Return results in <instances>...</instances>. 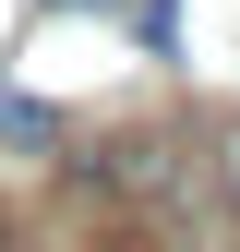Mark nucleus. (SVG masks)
Masks as SVG:
<instances>
[{"label":"nucleus","mask_w":240,"mask_h":252,"mask_svg":"<svg viewBox=\"0 0 240 252\" xmlns=\"http://www.w3.org/2000/svg\"><path fill=\"white\" fill-rule=\"evenodd\" d=\"M228 180H240V144H228Z\"/></svg>","instance_id":"obj_2"},{"label":"nucleus","mask_w":240,"mask_h":252,"mask_svg":"<svg viewBox=\"0 0 240 252\" xmlns=\"http://www.w3.org/2000/svg\"><path fill=\"white\" fill-rule=\"evenodd\" d=\"M0 144H24V156H60V108H36V96H0Z\"/></svg>","instance_id":"obj_1"}]
</instances>
